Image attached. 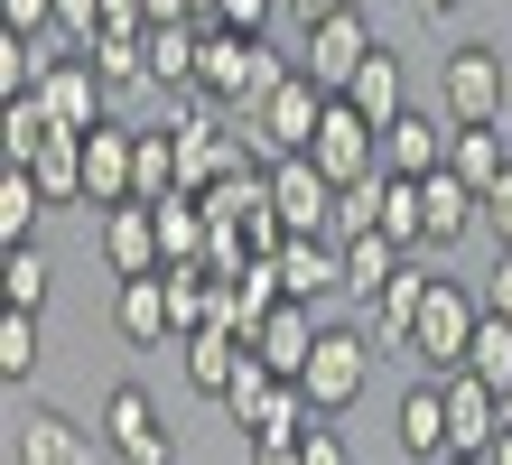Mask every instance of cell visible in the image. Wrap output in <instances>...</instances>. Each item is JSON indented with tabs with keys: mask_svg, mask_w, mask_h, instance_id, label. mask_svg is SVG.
I'll return each mask as SVG.
<instances>
[{
	"mask_svg": "<svg viewBox=\"0 0 512 465\" xmlns=\"http://www.w3.org/2000/svg\"><path fill=\"white\" fill-rule=\"evenodd\" d=\"M47 112H56V131H103V66H94V56H66V66H47Z\"/></svg>",
	"mask_w": 512,
	"mask_h": 465,
	"instance_id": "cell-16",
	"label": "cell"
},
{
	"mask_svg": "<svg viewBox=\"0 0 512 465\" xmlns=\"http://www.w3.org/2000/svg\"><path fill=\"white\" fill-rule=\"evenodd\" d=\"M280 75H289V56H270L261 28H205V66H196V93H205V103L252 112Z\"/></svg>",
	"mask_w": 512,
	"mask_h": 465,
	"instance_id": "cell-1",
	"label": "cell"
},
{
	"mask_svg": "<svg viewBox=\"0 0 512 465\" xmlns=\"http://www.w3.org/2000/svg\"><path fill=\"white\" fill-rule=\"evenodd\" d=\"M280 0H215V28H270Z\"/></svg>",
	"mask_w": 512,
	"mask_h": 465,
	"instance_id": "cell-37",
	"label": "cell"
},
{
	"mask_svg": "<svg viewBox=\"0 0 512 465\" xmlns=\"http://www.w3.org/2000/svg\"><path fill=\"white\" fill-rule=\"evenodd\" d=\"M317 121H326V84H317L308 66H289V75L243 112V131H261L270 159H289V149H308V140H317Z\"/></svg>",
	"mask_w": 512,
	"mask_h": 465,
	"instance_id": "cell-5",
	"label": "cell"
},
{
	"mask_svg": "<svg viewBox=\"0 0 512 465\" xmlns=\"http://www.w3.org/2000/svg\"><path fill=\"white\" fill-rule=\"evenodd\" d=\"M0 289H10V307H47L56 270H47V252H38V242H10V261H0Z\"/></svg>",
	"mask_w": 512,
	"mask_h": 465,
	"instance_id": "cell-28",
	"label": "cell"
},
{
	"mask_svg": "<svg viewBox=\"0 0 512 465\" xmlns=\"http://www.w3.org/2000/svg\"><path fill=\"white\" fill-rule=\"evenodd\" d=\"M382 233L419 252V177H382Z\"/></svg>",
	"mask_w": 512,
	"mask_h": 465,
	"instance_id": "cell-32",
	"label": "cell"
},
{
	"mask_svg": "<svg viewBox=\"0 0 512 465\" xmlns=\"http://www.w3.org/2000/svg\"><path fill=\"white\" fill-rule=\"evenodd\" d=\"M503 428H512V382H503Z\"/></svg>",
	"mask_w": 512,
	"mask_h": 465,
	"instance_id": "cell-43",
	"label": "cell"
},
{
	"mask_svg": "<svg viewBox=\"0 0 512 465\" xmlns=\"http://www.w3.org/2000/svg\"><path fill=\"white\" fill-rule=\"evenodd\" d=\"M401 261H410V252H401L391 233H354V242H345V270H354V289H364V298H382Z\"/></svg>",
	"mask_w": 512,
	"mask_h": 465,
	"instance_id": "cell-26",
	"label": "cell"
},
{
	"mask_svg": "<svg viewBox=\"0 0 512 465\" xmlns=\"http://www.w3.org/2000/svg\"><path fill=\"white\" fill-rule=\"evenodd\" d=\"M112 326H122L131 345H168V335H177V298H168V270H149V279H122V298H112Z\"/></svg>",
	"mask_w": 512,
	"mask_h": 465,
	"instance_id": "cell-18",
	"label": "cell"
},
{
	"mask_svg": "<svg viewBox=\"0 0 512 465\" xmlns=\"http://www.w3.org/2000/svg\"><path fill=\"white\" fill-rule=\"evenodd\" d=\"M298 438L308 428H252V465H298Z\"/></svg>",
	"mask_w": 512,
	"mask_h": 465,
	"instance_id": "cell-33",
	"label": "cell"
},
{
	"mask_svg": "<svg viewBox=\"0 0 512 465\" xmlns=\"http://www.w3.org/2000/svg\"><path fill=\"white\" fill-rule=\"evenodd\" d=\"M103 261L112 279H149V270H168V242H159V205H103Z\"/></svg>",
	"mask_w": 512,
	"mask_h": 465,
	"instance_id": "cell-13",
	"label": "cell"
},
{
	"mask_svg": "<svg viewBox=\"0 0 512 465\" xmlns=\"http://www.w3.org/2000/svg\"><path fill=\"white\" fill-rule=\"evenodd\" d=\"M438 391H447V438H457V456H485L503 438V391L485 382V372H438Z\"/></svg>",
	"mask_w": 512,
	"mask_h": 465,
	"instance_id": "cell-11",
	"label": "cell"
},
{
	"mask_svg": "<svg viewBox=\"0 0 512 465\" xmlns=\"http://www.w3.org/2000/svg\"><path fill=\"white\" fill-rule=\"evenodd\" d=\"M475 317H485V289H466V279H429V307H419L410 326V354L429 372H457L466 345H475Z\"/></svg>",
	"mask_w": 512,
	"mask_h": 465,
	"instance_id": "cell-3",
	"label": "cell"
},
{
	"mask_svg": "<svg viewBox=\"0 0 512 465\" xmlns=\"http://www.w3.org/2000/svg\"><path fill=\"white\" fill-rule=\"evenodd\" d=\"M429 168H447V112L401 103L382 121V177H429Z\"/></svg>",
	"mask_w": 512,
	"mask_h": 465,
	"instance_id": "cell-14",
	"label": "cell"
},
{
	"mask_svg": "<svg viewBox=\"0 0 512 465\" xmlns=\"http://www.w3.org/2000/svg\"><path fill=\"white\" fill-rule=\"evenodd\" d=\"M196 66H205V19H159L149 28V84H187L196 93Z\"/></svg>",
	"mask_w": 512,
	"mask_h": 465,
	"instance_id": "cell-22",
	"label": "cell"
},
{
	"mask_svg": "<svg viewBox=\"0 0 512 465\" xmlns=\"http://www.w3.org/2000/svg\"><path fill=\"white\" fill-rule=\"evenodd\" d=\"M298 465H354V456H345V438H336V419H317L308 438H298Z\"/></svg>",
	"mask_w": 512,
	"mask_h": 465,
	"instance_id": "cell-34",
	"label": "cell"
},
{
	"mask_svg": "<svg viewBox=\"0 0 512 465\" xmlns=\"http://www.w3.org/2000/svg\"><path fill=\"white\" fill-rule=\"evenodd\" d=\"M447 465H485V456H447Z\"/></svg>",
	"mask_w": 512,
	"mask_h": 465,
	"instance_id": "cell-44",
	"label": "cell"
},
{
	"mask_svg": "<svg viewBox=\"0 0 512 465\" xmlns=\"http://www.w3.org/2000/svg\"><path fill=\"white\" fill-rule=\"evenodd\" d=\"M56 28H75V38L94 47L103 38V0H56Z\"/></svg>",
	"mask_w": 512,
	"mask_h": 465,
	"instance_id": "cell-36",
	"label": "cell"
},
{
	"mask_svg": "<svg viewBox=\"0 0 512 465\" xmlns=\"http://www.w3.org/2000/svg\"><path fill=\"white\" fill-rule=\"evenodd\" d=\"M252 354H261L270 372H289V382H298V372H308V354H317V307H308V298H280V307L252 326Z\"/></svg>",
	"mask_w": 512,
	"mask_h": 465,
	"instance_id": "cell-17",
	"label": "cell"
},
{
	"mask_svg": "<svg viewBox=\"0 0 512 465\" xmlns=\"http://www.w3.org/2000/svg\"><path fill=\"white\" fill-rule=\"evenodd\" d=\"M485 465H512V428H503V438H494V447H485Z\"/></svg>",
	"mask_w": 512,
	"mask_h": 465,
	"instance_id": "cell-42",
	"label": "cell"
},
{
	"mask_svg": "<svg viewBox=\"0 0 512 465\" xmlns=\"http://www.w3.org/2000/svg\"><path fill=\"white\" fill-rule=\"evenodd\" d=\"M447 168H457L466 186H494L512 168V131H503V121H466V131L447 121Z\"/></svg>",
	"mask_w": 512,
	"mask_h": 465,
	"instance_id": "cell-21",
	"label": "cell"
},
{
	"mask_svg": "<svg viewBox=\"0 0 512 465\" xmlns=\"http://www.w3.org/2000/svg\"><path fill=\"white\" fill-rule=\"evenodd\" d=\"M364 382H373V335H317L308 372H298V391H308L317 419H345L354 400H364Z\"/></svg>",
	"mask_w": 512,
	"mask_h": 465,
	"instance_id": "cell-6",
	"label": "cell"
},
{
	"mask_svg": "<svg viewBox=\"0 0 512 465\" xmlns=\"http://www.w3.org/2000/svg\"><path fill=\"white\" fill-rule=\"evenodd\" d=\"M149 428H159V400H149L140 382H122V391L103 400V438H112V447H131V438H149Z\"/></svg>",
	"mask_w": 512,
	"mask_h": 465,
	"instance_id": "cell-31",
	"label": "cell"
},
{
	"mask_svg": "<svg viewBox=\"0 0 512 465\" xmlns=\"http://www.w3.org/2000/svg\"><path fill=\"white\" fill-rule=\"evenodd\" d=\"M280 289H289V298H308V307L345 298V289H354L345 242H336V233H289V242H280Z\"/></svg>",
	"mask_w": 512,
	"mask_h": 465,
	"instance_id": "cell-10",
	"label": "cell"
},
{
	"mask_svg": "<svg viewBox=\"0 0 512 465\" xmlns=\"http://www.w3.org/2000/svg\"><path fill=\"white\" fill-rule=\"evenodd\" d=\"M270 205H280L289 233H326V214H336V177H326L308 149H289V159H270Z\"/></svg>",
	"mask_w": 512,
	"mask_h": 465,
	"instance_id": "cell-12",
	"label": "cell"
},
{
	"mask_svg": "<svg viewBox=\"0 0 512 465\" xmlns=\"http://www.w3.org/2000/svg\"><path fill=\"white\" fill-rule=\"evenodd\" d=\"M475 289H485V307H494V317H512V252H503L485 279H475Z\"/></svg>",
	"mask_w": 512,
	"mask_h": 465,
	"instance_id": "cell-39",
	"label": "cell"
},
{
	"mask_svg": "<svg viewBox=\"0 0 512 465\" xmlns=\"http://www.w3.org/2000/svg\"><path fill=\"white\" fill-rule=\"evenodd\" d=\"M28 372H38V307H10V317H0V382H28Z\"/></svg>",
	"mask_w": 512,
	"mask_h": 465,
	"instance_id": "cell-29",
	"label": "cell"
},
{
	"mask_svg": "<svg viewBox=\"0 0 512 465\" xmlns=\"http://www.w3.org/2000/svg\"><path fill=\"white\" fill-rule=\"evenodd\" d=\"M485 233H494L503 252H512V168H503V177L485 186Z\"/></svg>",
	"mask_w": 512,
	"mask_h": 465,
	"instance_id": "cell-35",
	"label": "cell"
},
{
	"mask_svg": "<svg viewBox=\"0 0 512 465\" xmlns=\"http://www.w3.org/2000/svg\"><path fill=\"white\" fill-rule=\"evenodd\" d=\"M345 93H354V103H364L373 121H391V112L410 103V66H401V56H391V47H373L364 66H354V84H345Z\"/></svg>",
	"mask_w": 512,
	"mask_h": 465,
	"instance_id": "cell-23",
	"label": "cell"
},
{
	"mask_svg": "<svg viewBox=\"0 0 512 465\" xmlns=\"http://www.w3.org/2000/svg\"><path fill=\"white\" fill-rule=\"evenodd\" d=\"M0 10H10V28H47V19H56V0H0Z\"/></svg>",
	"mask_w": 512,
	"mask_h": 465,
	"instance_id": "cell-40",
	"label": "cell"
},
{
	"mask_svg": "<svg viewBox=\"0 0 512 465\" xmlns=\"http://www.w3.org/2000/svg\"><path fill=\"white\" fill-rule=\"evenodd\" d=\"M485 224V186H466L457 168H429L419 177V252H447Z\"/></svg>",
	"mask_w": 512,
	"mask_h": 465,
	"instance_id": "cell-8",
	"label": "cell"
},
{
	"mask_svg": "<svg viewBox=\"0 0 512 465\" xmlns=\"http://www.w3.org/2000/svg\"><path fill=\"white\" fill-rule=\"evenodd\" d=\"M438 112L457 121H503L512 112V66H503V47H447V66H438Z\"/></svg>",
	"mask_w": 512,
	"mask_h": 465,
	"instance_id": "cell-2",
	"label": "cell"
},
{
	"mask_svg": "<svg viewBox=\"0 0 512 465\" xmlns=\"http://www.w3.org/2000/svg\"><path fill=\"white\" fill-rule=\"evenodd\" d=\"M122 465H177V438H168V428H149V438L122 447Z\"/></svg>",
	"mask_w": 512,
	"mask_h": 465,
	"instance_id": "cell-38",
	"label": "cell"
},
{
	"mask_svg": "<svg viewBox=\"0 0 512 465\" xmlns=\"http://www.w3.org/2000/svg\"><path fill=\"white\" fill-rule=\"evenodd\" d=\"M326 233H336V242H354V233H382V177H354V186H336V214H326Z\"/></svg>",
	"mask_w": 512,
	"mask_h": 465,
	"instance_id": "cell-27",
	"label": "cell"
},
{
	"mask_svg": "<svg viewBox=\"0 0 512 465\" xmlns=\"http://www.w3.org/2000/svg\"><path fill=\"white\" fill-rule=\"evenodd\" d=\"M38 214H47V186L28 168H10L0 177V252H10V242H38Z\"/></svg>",
	"mask_w": 512,
	"mask_h": 465,
	"instance_id": "cell-25",
	"label": "cell"
},
{
	"mask_svg": "<svg viewBox=\"0 0 512 465\" xmlns=\"http://www.w3.org/2000/svg\"><path fill=\"white\" fill-rule=\"evenodd\" d=\"M410 10H419V19H457L466 0H410Z\"/></svg>",
	"mask_w": 512,
	"mask_h": 465,
	"instance_id": "cell-41",
	"label": "cell"
},
{
	"mask_svg": "<svg viewBox=\"0 0 512 465\" xmlns=\"http://www.w3.org/2000/svg\"><path fill=\"white\" fill-rule=\"evenodd\" d=\"M391 438H401L410 465H447V456H457V438H447V391H438V372L401 391V410H391Z\"/></svg>",
	"mask_w": 512,
	"mask_h": 465,
	"instance_id": "cell-15",
	"label": "cell"
},
{
	"mask_svg": "<svg viewBox=\"0 0 512 465\" xmlns=\"http://www.w3.org/2000/svg\"><path fill=\"white\" fill-rule=\"evenodd\" d=\"M19 465H94V438L66 419V410H28L19 419V438H10Z\"/></svg>",
	"mask_w": 512,
	"mask_h": 465,
	"instance_id": "cell-19",
	"label": "cell"
},
{
	"mask_svg": "<svg viewBox=\"0 0 512 465\" xmlns=\"http://www.w3.org/2000/svg\"><path fill=\"white\" fill-rule=\"evenodd\" d=\"M503 131H512V112H503Z\"/></svg>",
	"mask_w": 512,
	"mask_h": 465,
	"instance_id": "cell-45",
	"label": "cell"
},
{
	"mask_svg": "<svg viewBox=\"0 0 512 465\" xmlns=\"http://www.w3.org/2000/svg\"><path fill=\"white\" fill-rule=\"evenodd\" d=\"M140 196V131L122 121H103V131H84V205H131Z\"/></svg>",
	"mask_w": 512,
	"mask_h": 465,
	"instance_id": "cell-9",
	"label": "cell"
},
{
	"mask_svg": "<svg viewBox=\"0 0 512 465\" xmlns=\"http://www.w3.org/2000/svg\"><path fill=\"white\" fill-rule=\"evenodd\" d=\"M28 177L47 186V205H84V131H56L38 159H28Z\"/></svg>",
	"mask_w": 512,
	"mask_h": 465,
	"instance_id": "cell-24",
	"label": "cell"
},
{
	"mask_svg": "<svg viewBox=\"0 0 512 465\" xmlns=\"http://www.w3.org/2000/svg\"><path fill=\"white\" fill-rule=\"evenodd\" d=\"M466 372H485L494 391L512 382V317H494V307H485V317H475V345H466Z\"/></svg>",
	"mask_w": 512,
	"mask_h": 465,
	"instance_id": "cell-30",
	"label": "cell"
},
{
	"mask_svg": "<svg viewBox=\"0 0 512 465\" xmlns=\"http://www.w3.org/2000/svg\"><path fill=\"white\" fill-rule=\"evenodd\" d=\"M308 159L354 186V177H382V121L354 103V93H326V121H317V140H308Z\"/></svg>",
	"mask_w": 512,
	"mask_h": 465,
	"instance_id": "cell-4",
	"label": "cell"
},
{
	"mask_svg": "<svg viewBox=\"0 0 512 465\" xmlns=\"http://www.w3.org/2000/svg\"><path fill=\"white\" fill-rule=\"evenodd\" d=\"M429 279H438V270H419V261L391 270V289L373 298V326H364L373 345H401V354H410V326H419V307H429Z\"/></svg>",
	"mask_w": 512,
	"mask_h": 465,
	"instance_id": "cell-20",
	"label": "cell"
},
{
	"mask_svg": "<svg viewBox=\"0 0 512 465\" xmlns=\"http://www.w3.org/2000/svg\"><path fill=\"white\" fill-rule=\"evenodd\" d=\"M382 38H373V19H364V0H336V10H317L308 19V56H298V66H308L326 93H345L354 84V66H364Z\"/></svg>",
	"mask_w": 512,
	"mask_h": 465,
	"instance_id": "cell-7",
	"label": "cell"
}]
</instances>
